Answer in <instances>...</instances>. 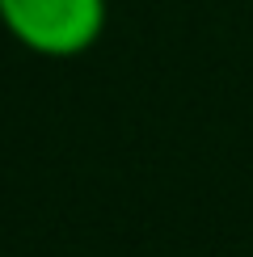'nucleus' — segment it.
<instances>
[{"instance_id":"nucleus-1","label":"nucleus","mask_w":253,"mask_h":257,"mask_svg":"<svg viewBox=\"0 0 253 257\" xmlns=\"http://www.w3.org/2000/svg\"><path fill=\"white\" fill-rule=\"evenodd\" d=\"M110 0H0V26L38 59H80L105 34Z\"/></svg>"}]
</instances>
